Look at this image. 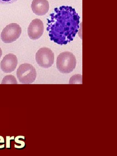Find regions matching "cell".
<instances>
[{"instance_id":"obj_1","label":"cell","mask_w":117,"mask_h":156,"mask_svg":"<svg viewBox=\"0 0 117 156\" xmlns=\"http://www.w3.org/2000/svg\"><path fill=\"white\" fill-rule=\"evenodd\" d=\"M80 19L71 6L63 5L55 8L47 18V30L50 40L61 45L73 40L80 27Z\"/></svg>"},{"instance_id":"obj_2","label":"cell","mask_w":117,"mask_h":156,"mask_svg":"<svg viewBox=\"0 0 117 156\" xmlns=\"http://www.w3.org/2000/svg\"><path fill=\"white\" fill-rule=\"evenodd\" d=\"M76 65V58L74 55L71 52L60 53L57 58V68L60 72L63 74L72 72L75 68Z\"/></svg>"},{"instance_id":"obj_3","label":"cell","mask_w":117,"mask_h":156,"mask_svg":"<svg viewBox=\"0 0 117 156\" xmlns=\"http://www.w3.org/2000/svg\"><path fill=\"white\" fill-rule=\"evenodd\" d=\"M16 76L21 83L30 84L36 78V71L32 65L25 63L19 66L16 71Z\"/></svg>"},{"instance_id":"obj_4","label":"cell","mask_w":117,"mask_h":156,"mask_svg":"<svg viewBox=\"0 0 117 156\" xmlns=\"http://www.w3.org/2000/svg\"><path fill=\"white\" fill-rule=\"evenodd\" d=\"M22 34V28L16 23H12L6 26L2 31L1 38L5 44L12 43L16 41Z\"/></svg>"},{"instance_id":"obj_5","label":"cell","mask_w":117,"mask_h":156,"mask_svg":"<svg viewBox=\"0 0 117 156\" xmlns=\"http://www.w3.org/2000/svg\"><path fill=\"white\" fill-rule=\"evenodd\" d=\"M37 63L43 68H49L53 66L54 54L48 48H42L37 52L35 57Z\"/></svg>"},{"instance_id":"obj_6","label":"cell","mask_w":117,"mask_h":156,"mask_svg":"<svg viewBox=\"0 0 117 156\" xmlns=\"http://www.w3.org/2000/svg\"><path fill=\"white\" fill-rule=\"evenodd\" d=\"M44 32V26L40 19H35L31 22L27 29V34L30 39L37 40L40 38Z\"/></svg>"},{"instance_id":"obj_7","label":"cell","mask_w":117,"mask_h":156,"mask_svg":"<svg viewBox=\"0 0 117 156\" xmlns=\"http://www.w3.org/2000/svg\"><path fill=\"white\" fill-rule=\"evenodd\" d=\"M17 65L16 56L13 54L6 55L1 63V69L4 73H10L14 71Z\"/></svg>"},{"instance_id":"obj_8","label":"cell","mask_w":117,"mask_h":156,"mask_svg":"<svg viewBox=\"0 0 117 156\" xmlns=\"http://www.w3.org/2000/svg\"><path fill=\"white\" fill-rule=\"evenodd\" d=\"M31 8L33 12L37 15H45L49 10V3L47 0H33Z\"/></svg>"},{"instance_id":"obj_9","label":"cell","mask_w":117,"mask_h":156,"mask_svg":"<svg viewBox=\"0 0 117 156\" xmlns=\"http://www.w3.org/2000/svg\"><path fill=\"white\" fill-rule=\"evenodd\" d=\"M25 140V136H18L15 137V142L17 144H14V147L16 149H22L26 146L25 143L23 140Z\"/></svg>"},{"instance_id":"obj_10","label":"cell","mask_w":117,"mask_h":156,"mask_svg":"<svg viewBox=\"0 0 117 156\" xmlns=\"http://www.w3.org/2000/svg\"><path fill=\"white\" fill-rule=\"evenodd\" d=\"M2 84H7V83H13V84H17V81L14 76L9 75L6 76L3 79L2 82Z\"/></svg>"},{"instance_id":"obj_11","label":"cell","mask_w":117,"mask_h":156,"mask_svg":"<svg viewBox=\"0 0 117 156\" xmlns=\"http://www.w3.org/2000/svg\"><path fill=\"white\" fill-rule=\"evenodd\" d=\"M69 83H82V76L80 75H76L71 78Z\"/></svg>"},{"instance_id":"obj_12","label":"cell","mask_w":117,"mask_h":156,"mask_svg":"<svg viewBox=\"0 0 117 156\" xmlns=\"http://www.w3.org/2000/svg\"><path fill=\"white\" fill-rule=\"evenodd\" d=\"M15 137L14 136H6L5 138V147L7 149L11 148V141L14 140Z\"/></svg>"},{"instance_id":"obj_13","label":"cell","mask_w":117,"mask_h":156,"mask_svg":"<svg viewBox=\"0 0 117 156\" xmlns=\"http://www.w3.org/2000/svg\"><path fill=\"white\" fill-rule=\"evenodd\" d=\"M5 141L2 136H0V150L4 149L5 147Z\"/></svg>"},{"instance_id":"obj_14","label":"cell","mask_w":117,"mask_h":156,"mask_svg":"<svg viewBox=\"0 0 117 156\" xmlns=\"http://www.w3.org/2000/svg\"><path fill=\"white\" fill-rule=\"evenodd\" d=\"M17 0H0V4L6 5L13 3Z\"/></svg>"},{"instance_id":"obj_15","label":"cell","mask_w":117,"mask_h":156,"mask_svg":"<svg viewBox=\"0 0 117 156\" xmlns=\"http://www.w3.org/2000/svg\"><path fill=\"white\" fill-rule=\"evenodd\" d=\"M2 49H1V48H0V58H1V57H2Z\"/></svg>"}]
</instances>
